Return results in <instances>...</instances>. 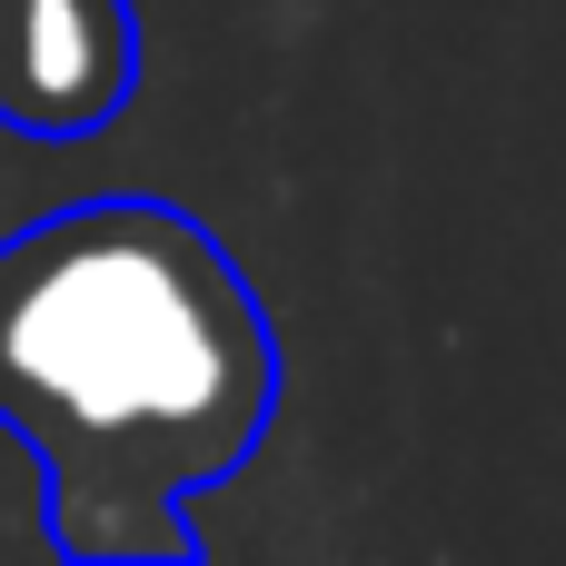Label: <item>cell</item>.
Wrapping results in <instances>:
<instances>
[{
  "label": "cell",
  "instance_id": "1",
  "mask_svg": "<svg viewBox=\"0 0 566 566\" xmlns=\"http://www.w3.org/2000/svg\"><path fill=\"white\" fill-rule=\"evenodd\" d=\"M279 388V328L209 219L80 199L0 239V428L70 566H189L199 497L259 458Z\"/></svg>",
  "mask_w": 566,
  "mask_h": 566
},
{
  "label": "cell",
  "instance_id": "2",
  "mask_svg": "<svg viewBox=\"0 0 566 566\" xmlns=\"http://www.w3.org/2000/svg\"><path fill=\"white\" fill-rule=\"evenodd\" d=\"M139 99L129 0H0V129L90 139Z\"/></svg>",
  "mask_w": 566,
  "mask_h": 566
}]
</instances>
